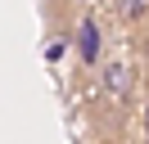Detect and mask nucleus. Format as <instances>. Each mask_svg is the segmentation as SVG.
Segmentation results:
<instances>
[{
    "instance_id": "nucleus-1",
    "label": "nucleus",
    "mask_w": 149,
    "mask_h": 144,
    "mask_svg": "<svg viewBox=\"0 0 149 144\" xmlns=\"http://www.w3.org/2000/svg\"><path fill=\"white\" fill-rule=\"evenodd\" d=\"M72 45H77V59H81V68H86V72H91V68H100L104 36H100V23H95L91 14H86V18H77V36H72Z\"/></svg>"
},
{
    "instance_id": "nucleus-2",
    "label": "nucleus",
    "mask_w": 149,
    "mask_h": 144,
    "mask_svg": "<svg viewBox=\"0 0 149 144\" xmlns=\"http://www.w3.org/2000/svg\"><path fill=\"white\" fill-rule=\"evenodd\" d=\"M100 90H104L109 104L127 108L131 104V68H127V63H104V68H100Z\"/></svg>"
},
{
    "instance_id": "nucleus-3",
    "label": "nucleus",
    "mask_w": 149,
    "mask_h": 144,
    "mask_svg": "<svg viewBox=\"0 0 149 144\" xmlns=\"http://www.w3.org/2000/svg\"><path fill=\"white\" fill-rule=\"evenodd\" d=\"M113 9H118V18H122V23H131V27L149 18V0H113Z\"/></svg>"
},
{
    "instance_id": "nucleus-4",
    "label": "nucleus",
    "mask_w": 149,
    "mask_h": 144,
    "mask_svg": "<svg viewBox=\"0 0 149 144\" xmlns=\"http://www.w3.org/2000/svg\"><path fill=\"white\" fill-rule=\"evenodd\" d=\"M145 131H149V99H145Z\"/></svg>"
},
{
    "instance_id": "nucleus-5",
    "label": "nucleus",
    "mask_w": 149,
    "mask_h": 144,
    "mask_svg": "<svg viewBox=\"0 0 149 144\" xmlns=\"http://www.w3.org/2000/svg\"><path fill=\"white\" fill-rule=\"evenodd\" d=\"M68 5H81V0H68Z\"/></svg>"
},
{
    "instance_id": "nucleus-6",
    "label": "nucleus",
    "mask_w": 149,
    "mask_h": 144,
    "mask_svg": "<svg viewBox=\"0 0 149 144\" xmlns=\"http://www.w3.org/2000/svg\"><path fill=\"white\" fill-rule=\"evenodd\" d=\"M145 144H149V140H145Z\"/></svg>"
}]
</instances>
